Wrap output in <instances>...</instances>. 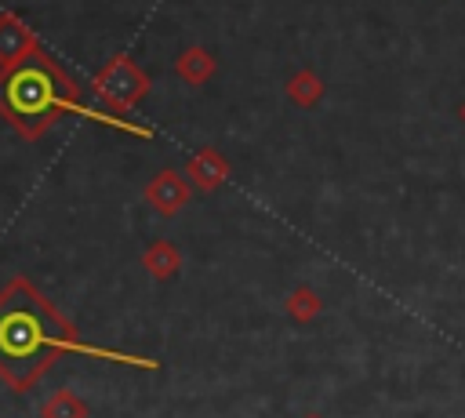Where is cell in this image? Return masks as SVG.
<instances>
[{"label":"cell","instance_id":"6da1fadb","mask_svg":"<svg viewBox=\"0 0 465 418\" xmlns=\"http://www.w3.org/2000/svg\"><path fill=\"white\" fill-rule=\"evenodd\" d=\"M69 105H76V84L51 58H44V51L29 55L18 65H4V73H0V113L22 134L44 131Z\"/></svg>","mask_w":465,"mask_h":418},{"label":"cell","instance_id":"7a4b0ae2","mask_svg":"<svg viewBox=\"0 0 465 418\" xmlns=\"http://www.w3.org/2000/svg\"><path fill=\"white\" fill-rule=\"evenodd\" d=\"M94 91L116 105V109H127L134 105L142 95H145V73L131 62V58H113L98 76H94Z\"/></svg>","mask_w":465,"mask_h":418},{"label":"cell","instance_id":"3957f363","mask_svg":"<svg viewBox=\"0 0 465 418\" xmlns=\"http://www.w3.org/2000/svg\"><path fill=\"white\" fill-rule=\"evenodd\" d=\"M36 36L29 33V25L15 15H0V62L4 65H18L29 55H36Z\"/></svg>","mask_w":465,"mask_h":418},{"label":"cell","instance_id":"277c9868","mask_svg":"<svg viewBox=\"0 0 465 418\" xmlns=\"http://www.w3.org/2000/svg\"><path fill=\"white\" fill-rule=\"evenodd\" d=\"M174 69H178V76H182V80L200 84V80H207V73L214 69V62H211V55H207L203 47H189V51H182V55H178Z\"/></svg>","mask_w":465,"mask_h":418},{"label":"cell","instance_id":"5b68a950","mask_svg":"<svg viewBox=\"0 0 465 418\" xmlns=\"http://www.w3.org/2000/svg\"><path fill=\"white\" fill-rule=\"evenodd\" d=\"M149 196H153V204L156 207H163V211H174L182 200H185V185L178 182V174H171V171H163L153 185H149Z\"/></svg>","mask_w":465,"mask_h":418},{"label":"cell","instance_id":"8992f818","mask_svg":"<svg viewBox=\"0 0 465 418\" xmlns=\"http://www.w3.org/2000/svg\"><path fill=\"white\" fill-rule=\"evenodd\" d=\"M189 171H193V174H196L203 185H214V182L225 174V160H222L214 149H203V153L193 160V167H189Z\"/></svg>","mask_w":465,"mask_h":418},{"label":"cell","instance_id":"52a82bcc","mask_svg":"<svg viewBox=\"0 0 465 418\" xmlns=\"http://www.w3.org/2000/svg\"><path fill=\"white\" fill-rule=\"evenodd\" d=\"M287 91H291V98H294L298 105H312V102L323 95V84H320L312 73H298V76L287 84Z\"/></svg>","mask_w":465,"mask_h":418},{"label":"cell","instance_id":"ba28073f","mask_svg":"<svg viewBox=\"0 0 465 418\" xmlns=\"http://www.w3.org/2000/svg\"><path fill=\"white\" fill-rule=\"evenodd\" d=\"M461 116H465V105H461Z\"/></svg>","mask_w":465,"mask_h":418}]
</instances>
